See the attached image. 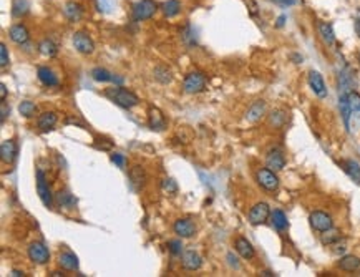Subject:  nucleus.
<instances>
[{
	"label": "nucleus",
	"instance_id": "nucleus-1",
	"mask_svg": "<svg viewBox=\"0 0 360 277\" xmlns=\"http://www.w3.org/2000/svg\"><path fill=\"white\" fill-rule=\"evenodd\" d=\"M105 96H107L110 102L115 103V105H118L121 108H126V110H131V108H135L140 103L138 96L123 87L107 88V90H105Z\"/></svg>",
	"mask_w": 360,
	"mask_h": 277
},
{
	"label": "nucleus",
	"instance_id": "nucleus-2",
	"mask_svg": "<svg viewBox=\"0 0 360 277\" xmlns=\"http://www.w3.org/2000/svg\"><path fill=\"white\" fill-rule=\"evenodd\" d=\"M156 10L158 5L155 0H138L131 9V17L135 22H143V20L151 18Z\"/></svg>",
	"mask_w": 360,
	"mask_h": 277
},
{
	"label": "nucleus",
	"instance_id": "nucleus-3",
	"mask_svg": "<svg viewBox=\"0 0 360 277\" xmlns=\"http://www.w3.org/2000/svg\"><path fill=\"white\" fill-rule=\"evenodd\" d=\"M206 88V77L201 71H191V73L186 75L183 82V90L189 95L201 93Z\"/></svg>",
	"mask_w": 360,
	"mask_h": 277
},
{
	"label": "nucleus",
	"instance_id": "nucleus-4",
	"mask_svg": "<svg viewBox=\"0 0 360 277\" xmlns=\"http://www.w3.org/2000/svg\"><path fill=\"white\" fill-rule=\"evenodd\" d=\"M256 179L259 186L264 188L266 191H276L279 188V178L276 176V173L269 170V168H261L256 173Z\"/></svg>",
	"mask_w": 360,
	"mask_h": 277
},
{
	"label": "nucleus",
	"instance_id": "nucleus-5",
	"mask_svg": "<svg viewBox=\"0 0 360 277\" xmlns=\"http://www.w3.org/2000/svg\"><path fill=\"white\" fill-rule=\"evenodd\" d=\"M37 192H38L40 199H42L43 206L52 208V204H54V196H52L50 186H48V183H47L45 173L42 170H37Z\"/></svg>",
	"mask_w": 360,
	"mask_h": 277
},
{
	"label": "nucleus",
	"instance_id": "nucleus-6",
	"mask_svg": "<svg viewBox=\"0 0 360 277\" xmlns=\"http://www.w3.org/2000/svg\"><path fill=\"white\" fill-rule=\"evenodd\" d=\"M309 221H310V226L319 232L329 231V229H332V226H334L332 218L324 211H312L309 216Z\"/></svg>",
	"mask_w": 360,
	"mask_h": 277
},
{
	"label": "nucleus",
	"instance_id": "nucleus-7",
	"mask_svg": "<svg viewBox=\"0 0 360 277\" xmlns=\"http://www.w3.org/2000/svg\"><path fill=\"white\" fill-rule=\"evenodd\" d=\"M270 216V208L268 203H257L251 208L249 211V223L252 226H259V224H264Z\"/></svg>",
	"mask_w": 360,
	"mask_h": 277
},
{
	"label": "nucleus",
	"instance_id": "nucleus-8",
	"mask_svg": "<svg viewBox=\"0 0 360 277\" xmlns=\"http://www.w3.org/2000/svg\"><path fill=\"white\" fill-rule=\"evenodd\" d=\"M28 258L35 264L42 266V264H47L50 260V252H48V247L43 242H32L30 247H28Z\"/></svg>",
	"mask_w": 360,
	"mask_h": 277
},
{
	"label": "nucleus",
	"instance_id": "nucleus-9",
	"mask_svg": "<svg viewBox=\"0 0 360 277\" xmlns=\"http://www.w3.org/2000/svg\"><path fill=\"white\" fill-rule=\"evenodd\" d=\"M173 231H175V234L180 236L181 239H188L196 234V224L188 218H181L173 224Z\"/></svg>",
	"mask_w": 360,
	"mask_h": 277
},
{
	"label": "nucleus",
	"instance_id": "nucleus-10",
	"mask_svg": "<svg viewBox=\"0 0 360 277\" xmlns=\"http://www.w3.org/2000/svg\"><path fill=\"white\" fill-rule=\"evenodd\" d=\"M73 45L83 55H91L95 52V43L90 38V35L85 34V32H76L73 35Z\"/></svg>",
	"mask_w": 360,
	"mask_h": 277
},
{
	"label": "nucleus",
	"instance_id": "nucleus-11",
	"mask_svg": "<svg viewBox=\"0 0 360 277\" xmlns=\"http://www.w3.org/2000/svg\"><path fill=\"white\" fill-rule=\"evenodd\" d=\"M129 184L135 191H141L146 184V171L143 166L136 164L129 170Z\"/></svg>",
	"mask_w": 360,
	"mask_h": 277
},
{
	"label": "nucleus",
	"instance_id": "nucleus-12",
	"mask_svg": "<svg viewBox=\"0 0 360 277\" xmlns=\"http://www.w3.org/2000/svg\"><path fill=\"white\" fill-rule=\"evenodd\" d=\"M148 124L153 131H163L166 128V118L161 113L160 108H149L148 111Z\"/></svg>",
	"mask_w": 360,
	"mask_h": 277
},
{
	"label": "nucleus",
	"instance_id": "nucleus-13",
	"mask_svg": "<svg viewBox=\"0 0 360 277\" xmlns=\"http://www.w3.org/2000/svg\"><path fill=\"white\" fill-rule=\"evenodd\" d=\"M201 264H203L201 256L198 254L196 251H193V249L183 252V256H181V266H183V269H186V271H198V269L201 267Z\"/></svg>",
	"mask_w": 360,
	"mask_h": 277
},
{
	"label": "nucleus",
	"instance_id": "nucleus-14",
	"mask_svg": "<svg viewBox=\"0 0 360 277\" xmlns=\"http://www.w3.org/2000/svg\"><path fill=\"white\" fill-rule=\"evenodd\" d=\"M309 85H310L312 91L319 96V98H325V96H327L325 83H324V78H322V75L319 73V71L312 70L309 73Z\"/></svg>",
	"mask_w": 360,
	"mask_h": 277
},
{
	"label": "nucleus",
	"instance_id": "nucleus-15",
	"mask_svg": "<svg viewBox=\"0 0 360 277\" xmlns=\"http://www.w3.org/2000/svg\"><path fill=\"white\" fill-rule=\"evenodd\" d=\"M234 249H236V252L241 256L242 259H252L254 256H256V251H254L252 244L249 242L246 238H242V236H239L236 241H234Z\"/></svg>",
	"mask_w": 360,
	"mask_h": 277
},
{
	"label": "nucleus",
	"instance_id": "nucleus-16",
	"mask_svg": "<svg viewBox=\"0 0 360 277\" xmlns=\"http://www.w3.org/2000/svg\"><path fill=\"white\" fill-rule=\"evenodd\" d=\"M9 35H10V40L15 43H18V45H23V43L28 42V38H30V35H28V30L25 25H22V23H17V25H12L10 30H9Z\"/></svg>",
	"mask_w": 360,
	"mask_h": 277
},
{
	"label": "nucleus",
	"instance_id": "nucleus-17",
	"mask_svg": "<svg viewBox=\"0 0 360 277\" xmlns=\"http://www.w3.org/2000/svg\"><path fill=\"white\" fill-rule=\"evenodd\" d=\"M58 264L65 271H78V258L72 251H65L58 256Z\"/></svg>",
	"mask_w": 360,
	"mask_h": 277
},
{
	"label": "nucleus",
	"instance_id": "nucleus-18",
	"mask_svg": "<svg viewBox=\"0 0 360 277\" xmlns=\"http://www.w3.org/2000/svg\"><path fill=\"white\" fill-rule=\"evenodd\" d=\"M15 156H17V144L12 139H7V141L2 143L0 146V158H2L3 163H14Z\"/></svg>",
	"mask_w": 360,
	"mask_h": 277
},
{
	"label": "nucleus",
	"instance_id": "nucleus-19",
	"mask_svg": "<svg viewBox=\"0 0 360 277\" xmlns=\"http://www.w3.org/2000/svg\"><path fill=\"white\" fill-rule=\"evenodd\" d=\"M37 77H38L40 82H42V85H45L48 88L58 87V78H56V75L48 67H38Z\"/></svg>",
	"mask_w": 360,
	"mask_h": 277
},
{
	"label": "nucleus",
	"instance_id": "nucleus-20",
	"mask_svg": "<svg viewBox=\"0 0 360 277\" xmlns=\"http://www.w3.org/2000/svg\"><path fill=\"white\" fill-rule=\"evenodd\" d=\"M63 14H65V17L70 20V22H78V20L83 17V9H82V5H80V3L70 0V2L65 3Z\"/></svg>",
	"mask_w": 360,
	"mask_h": 277
},
{
	"label": "nucleus",
	"instance_id": "nucleus-21",
	"mask_svg": "<svg viewBox=\"0 0 360 277\" xmlns=\"http://www.w3.org/2000/svg\"><path fill=\"white\" fill-rule=\"evenodd\" d=\"M264 113H266V103L262 102V100H257V102H254L252 105L249 106L248 113H246V120L251 123H256L262 118Z\"/></svg>",
	"mask_w": 360,
	"mask_h": 277
},
{
	"label": "nucleus",
	"instance_id": "nucleus-22",
	"mask_svg": "<svg viewBox=\"0 0 360 277\" xmlns=\"http://www.w3.org/2000/svg\"><path fill=\"white\" fill-rule=\"evenodd\" d=\"M56 121H58V116L54 111H45V113H42L38 116L37 120V126L40 131H48L52 130V128L55 126Z\"/></svg>",
	"mask_w": 360,
	"mask_h": 277
},
{
	"label": "nucleus",
	"instance_id": "nucleus-23",
	"mask_svg": "<svg viewBox=\"0 0 360 277\" xmlns=\"http://www.w3.org/2000/svg\"><path fill=\"white\" fill-rule=\"evenodd\" d=\"M266 161H268V166L274 171H279L286 166V158L281 150H270Z\"/></svg>",
	"mask_w": 360,
	"mask_h": 277
},
{
	"label": "nucleus",
	"instance_id": "nucleus-24",
	"mask_svg": "<svg viewBox=\"0 0 360 277\" xmlns=\"http://www.w3.org/2000/svg\"><path fill=\"white\" fill-rule=\"evenodd\" d=\"M317 30H319V35H321V38L327 43V45H334L335 34H334V29H332V25H330V23L319 22L317 23Z\"/></svg>",
	"mask_w": 360,
	"mask_h": 277
},
{
	"label": "nucleus",
	"instance_id": "nucleus-25",
	"mask_svg": "<svg viewBox=\"0 0 360 277\" xmlns=\"http://www.w3.org/2000/svg\"><path fill=\"white\" fill-rule=\"evenodd\" d=\"M337 266L345 272H355L360 267V258H357V256H343Z\"/></svg>",
	"mask_w": 360,
	"mask_h": 277
},
{
	"label": "nucleus",
	"instance_id": "nucleus-26",
	"mask_svg": "<svg viewBox=\"0 0 360 277\" xmlns=\"http://www.w3.org/2000/svg\"><path fill=\"white\" fill-rule=\"evenodd\" d=\"M153 77H155L156 82L163 83V85H168V83L173 82V73L171 70H169L168 67L164 65H158L155 67V70H153Z\"/></svg>",
	"mask_w": 360,
	"mask_h": 277
},
{
	"label": "nucleus",
	"instance_id": "nucleus-27",
	"mask_svg": "<svg viewBox=\"0 0 360 277\" xmlns=\"http://www.w3.org/2000/svg\"><path fill=\"white\" fill-rule=\"evenodd\" d=\"M339 106H341V115L343 120V126H345L347 131H350V113H352V108L349 105V100H347V95L343 93L341 95V100H339Z\"/></svg>",
	"mask_w": 360,
	"mask_h": 277
},
{
	"label": "nucleus",
	"instance_id": "nucleus-28",
	"mask_svg": "<svg viewBox=\"0 0 360 277\" xmlns=\"http://www.w3.org/2000/svg\"><path fill=\"white\" fill-rule=\"evenodd\" d=\"M56 203H58L60 208L63 209H72V208L76 206V199L73 194H70L68 191H60L56 194Z\"/></svg>",
	"mask_w": 360,
	"mask_h": 277
},
{
	"label": "nucleus",
	"instance_id": "nucleus-29",
	"mask_svg": "<svg viewBox=\"0 0 360 277\" xmlns=\"http://www.w3.org/2000/svg\"><path fill=\"white\" fill-rule=\"evenodd\" d=\"M270 221H272V226L276 227L277 231H286L287 226H289L287 216L281 209H276L274 212H270Z\"/></svg>",
	"mask_w": 360,
	"mask_h": 277
},
{
	"label": "nucleus",
	"instance_id": "nucleus-30",
	"mask_svg": "<svg viewBox=\"0 0 360 277\" xmlns=\"http://www.w3.org/2000/svg\"><path fill=\"white\" fill-rule=\"evenodd\" d=\"M342 168L347 174L354 179L355 183L360 184V164L357 161H352V159H347V161L342 163Z\"/></svg>",
	"mask_w": 360,
	"mask_h": 277
},
{
	"label": "nucleus",
	"instance_id": "nucleus-31",
	"mask_svg": "<svg viewBox=\"0 0 360 277\" xmlns=\"http://www.w3.org/2000/svg\"><path fill=\"white\" fill-rule=\"evenodd\" d=\"M91 78L95 80V82H98V83H107V82H113L115 75H113L111 71H108L107 68L96 67V68H93V70H91Z\"/></svg>",
	"mask_w": 360,
	"mask_h": 277
},
{
	"label": "nucleus",
	"instance_id": "nucleus-32",
	"mask_svg": "<svg viewBox=\"0 0 360 277\" xmlns=\"http://www.w3.org/2000/svg\"><path fill=\"white\" fill-rule=\"evenodd\" d=\"M161 12H163L164 17H168V18L176 17L181 12V3L178 2V0H166V2L161 5Z\"/></svg>",
	"mask_w": 360,
	"mask_h": 277
},
{
	"label": "nucleus",
	"instance_id": "nucleus-33",
	"mask_svg": "<svg viewBox=\"0 0 360 277\" xmlns=\"http://www.w3.org/2000/svg\"><path fill=\"white\" fill-rule=\"evenodd\" d=\"M38 52L42 55H45V57H55L56 52H58V48H56V45L52 42V40L45 38L38 43Z\"/></svg>",
	"mask_w": 360,
	"mask_h": 277
},
{
	"label": "nucleus",
	"instance_id": "nucleus-34",
	"mask_svg": "<svg viewBox=\"0 0 360 277\" xmlns=\"http://www.w3.org/2000/svg\"><path fill=\"white\" fill-rule=\"evenodd\" d=\"M18 111H20V115L25 116V118H32V116L37 113V105H35L34 102L25 100V102H22L18 105Z\"/></svg>",
	"mask_w": 360,
	"mask_h": 277
},
{
	"label": "nucleus",
	"instance_id": "nucleus-35",
	"mask_svg": "<svg viewBox=\"0 0 360 277\" xmlns=\"http://www.w3.org/2000/svg\"><path fill=\"white\" fill-rule=\"evenodd\" d=\"M27 14H28V2L27 0H15L14 7H12V15L20 18Z\"/></svg>",
	"mask_w": 360,
	"mask_h": 277
},
{
	"label": "nucleus",
	"instance_id": "nucleus-36",
	"mask_svg": "<svg viewBox=\"0 0 360 277\" xmlns=\"http://www.w3.org/2000/svg\"><path fill=\"white\" fill-rule=\"evenodd\" d=\"M341 232L339 231H334V229H329V231H324L322 234V242L325 244V246H330V244H335L337 241H341Z\"/></svg>",
	"mask_w": 360,
	"mask_h": 277
},
{
	"label": "nucleus",
	"instance_id": "nucleus-37",
	"mask_svg": "<svg viewBox=\"0 0 360 277\" xmlns=\"http://www.w3.org/2000/svg\"><path fill=\"white\" fill-rule=\"evenodd\" d=\"M181 34H183V40L186 45H196V32H194L191 25H186Z\"/></svg>",
	"mask_w": 360,
	"mask_h": 277
},
{
	"label": "nucleus",
	"instance_id": "nucleus-38",
	"mask_svg": "<svg viewBox=\"0 0 360 277\" xmlns=\"http://www.w3.org/2000/svg\"><path fill=\"white\" fill-rule=\"evenodd\" d=\"M347 100H349V105L352 108V111H360V95L357 93V91L350 90L347 91Z\"/></svg>",
	"mask_w": 360,
	"mask_h": 277
},
{
	"label": "nucleus",
	"instance_id": "nucleus-39",
	"mask_svg": "<svg viewBox=\"0 0 360 277\" xmlns=\"http://www.w3.org/2000/svg\"><path fill=\"white\" fill-rule=\"evenodd\" d=\"M161 188H163V191L168 192V194H175V192H178V183L173 178L163 179V183H161Z\"/></svg>",
	"mask_w": 360,
	"mask_h": 277
},
{
	"label": "nucleus",
	"instance_id": "nucleus-40",
	"mask_svg": "<svg viewBox=\"0 0 360 277\" xmlns=\"http://www.w3.org/2000/svg\"><path fill=\"white\" fill-rule=\"evenodd\" d=\"M183 242H181L180 239H173L168 242V251L171 252L173 256H181V252H183Z\"/></svg>",
	"mask_w": 360,
	"mask_h": 277
},
{
	"label": "nucleus",
	"instance_id": "nucleus-41",
	"mask_svg": "<svg viewBox=\"0 0 360 277\" xmlns=\"http://www.w3.org/2000/svg\"><path fill=\"white\" fill-rule=\"evenodd\" d=\"M95 5L98 12H102V14H108V12L111 10V2L110 0H95Z\"/></svg>",
	"mask_w": 360,
	"mask_h": 277
},
{
	"label": "nucleus",
	"instance_id": "nucleus-42",
	"mask_svg": "<svg viewBox=\"0 0 360 277\" xmlns=\"http://www.w3.org/2000/svg\"><path fill=\"white\" fill-rule=\"evenodd\" d=\"M110 159H111V163H115L118 168H125V166H126V158H125V156L121 155V153H113L110 156Z\"/></svg>",
	"mask_w": 360,
	"mask_h": 277
},
{
	"label": "nucleus",
	"instance_id": "nucleus-43",
	"mask_svg": "<svg viewBox=\"0 0 360 277\" xmlns=\"http://www.w3.org/2000/svg\"><path fill=\"white\" fill-rule=\"evenodd\" d=\"M9 63V52H7V45L5 43H0V65L7 67Z\"/></svg>",
	"mask_w": 360,
	"mask_h": 277
},
{
	"label": "nucleus",
	"instance_id": "nucleus-44",
	"mask_svg": "<svg viewBox=\"0 0 360 277\" xmlns=\"http://www.w3.org/2000/svg\"><path fill=\"white\" fill-rule=\"evenodd\" d=\"M282 121H284V113H282V111H274L272 116H270V123L281 126Z\"/></svg>",
	"mask_w": 360,
	"mask_h": 277
},
{
	"label": "nucleus",
	"instance_id": "nucleus-45",
	"mask_svg": "<svg viewBox=\"0 0 360 277\" xmlns=\"http://www.w3.org/2000/svg\"><path fill=\"white\" fill-rule=\"evenodd\" d=\"M0 113H2V116H0V123H3L7 120V116H9V113H10V108L7 106L5 102H2V105H0Z\"/></svg>",
	"mask_w": 360,
	"mask_h": 277
},
{
	"label": "nucleus",
	"instance_id": "nucleus-46",
	"mask_svg": "<svg viewBox=\"0 0 360 277\" xmlns=\"http://www.w3.org/2000/svg\"><path fill=\"white\" fill-rule=\"evenodd\" d=\"M228 260H229V264H231L234 269H239V262H237V259L233 256V252H229V254H228Z\"/></svg>",
	"mask_w": 360,
	"mask_h": 277
},
{
	"label": "nucleus",
	"instance_id": "nucleus-47",
	"mask_svg": "<svg viewBox=\"0 0 360 277\" xmlns=\"http://www.w3.org/2000/svg\"><path fill=\"white\" fill-rule=\"evenodd\" d=\"M0 98H2V102H5V98H7V85L5 83H0Z\"/></svg>",
	"mask_w": 360,
	"mask_h": 277
},
{
	"label": "nucleus",
	"instance_id": "nucleus-48",
	"mask_svg": "<svg viewBox=\"0 0 360 277\" xmlns=\"http://www.w3.org/2000/svg\"><path fill=\"white\" fill-rule=\"evenodd\" d=\"M279 5H294V3L297 2V0H274Z\"/></svg>",
	"mask_w": 360,
	"mask_h": 277
},
{
	"label": "nucleus",
	"instance_id": "nucleus-49",
	"mask_svg": "<svg viewBox=\"0 0 360 277\" xmlns=\"http://www.w3.org/2000/svg\"><path fill=\"white\" fill-rule=\"evenodd\" d=\"M354 29H355V34H357V35H359V38H360V17H357V18H355Z\"/></svg>",
	"mask_w": 360,
	"mask_h": 277
},
{
	"label": "nucleus",
	"instance_id": "nucleus-50",
	"mask_svg": "<svg viewBox=\"0 0 360 277\" xmlns=\"http://www.w3.org/2000/svg\"><path fill=\"white\" fill-rule=\"evenodd\" d=\"M284 23H286V15H281V17L277 18L276 27H279V29H281V27H284Z\"/></svg>",
	"mask_w": 360,
	"mask_h": 277
},
{
	"label": "nucleus",
	"instance_id": "nucleus-51",
	"mask_svg": "<svg viewBox=\"0 0 360 277\" xmlns=\"http://www.w3.org/2000/svg\"><path fill=\"white\" fill-rule=\"evenodd\" d=\"M249 3H251V15H256V14H257V5L252 2V0H251Z\"/></svg>",
	"mask_w": 360,
	"mask_h": 277
},
{
	"label": "nucleus",
	"instance_id": "nucleus-52",
	"mask_svg": "<svg viewBox=\"0 0 360 277\" xmlns=\"http://www.w3.org/2000/svg\"><path fill=\"white\" fill-rule=\"evenodd\" d=\"M292 58L296 60V63H302V57H301V55H292Z\"/></svg>",
	"mask_w": 360,
	"mask_h": 277
},
{
	"label": "nucleus",
	"instance_id": "nucleus-53",
	"mask_svg": "<svg viewBox=\"0 0 360 277\" xmlns=\"http://www.w3.org/2000/svg\"><path fill=\"white\" fill-rule=\"evenodd\" d=\"M50 276H52V277H63V274H62V272H58V271H54V272H52Z\"/></svg>",
	"mask_w": 360,
	"mask_h": 277
},
{
	"label": "nucleus",
	"instance_id": "nucleus-54",
	"mask_svg": "<svg viewBox=\"0 0 360 277\" xmlns=\"http://www.w3.org/2000/svg\"><path fill=\"white\" fill-rule=\"evenodd\" d=\"M12 276L20 277V276H25V274H23V272H20V271H12Z\"/></svg>",
	"mask_w": 360,
	"mask_h": 277
}]
</instances>
